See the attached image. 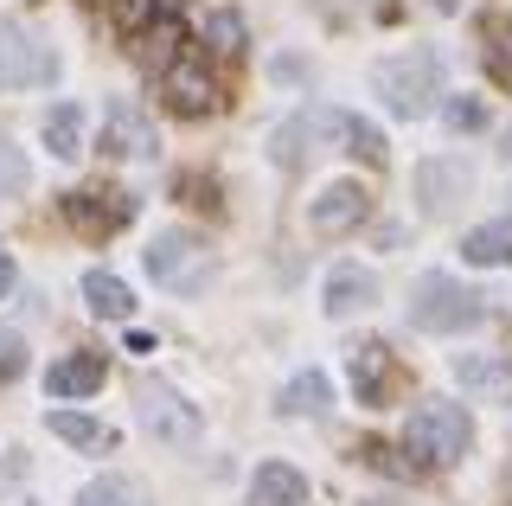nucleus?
I'll return each mask as SVG.
<instances>
[{"label": "nucleus", "mask_w": 512, "mask_h": 506, "mask_svg": "<svg viewBox=\"0 0 512 506\" xmlns=\"http://www.w3.org/2000/svg\"><path fill=\"white\" fill-rule=\"evenodd\" d=\"M250 506H308V474L288 462H263L250 474Z\"/></svg>", "instance_id": "nucleus-16"}, {"label": "nucleus", "mask_w": 512, "mask_h": 506, "mask_svg": "<svg viewBox=\"0 0 512 506\" xmlns=\"http://www.w3.org/2000/svg\"><path fill=\"white\" fill-rule=\"evenodd\" d=\"M135 410H141V430L160 436V442H192L199 436V410H192L173 385H141Z\"/></svg>", "instance_id": "nucleus-7"}, {"label": "nucleus", "mask_w": 512, "mask_h": 506, "mask_svg": "<svg viewBox=\"0 0 512 506\" xmlns=\"http://www.w3.org/2000/svg\"><path fill=\"white\" fill-rule=\"evenodd\" d=\"M45 391H52V398H90V391H103V353H64V359H52Z\"/></svg>", "instance_id": "nucleus-17"}, {"label": "nucleus", "mask_w": 512, "mask_h": 506, "mask_svg": "<svg viewBox=\"0 0 512 506\" xmlns=\"http://www.w3.org/2000/svg\"><path fill=\"white\" fill-rule=\"evenodd\" d=\"M500 154H506V161H512V129H506V135H500Z\"/></svg>", "instance_id": "nucleus-33"}, {"label": "nucleus", "mask_w": 512, "mask_h": 506, "mask_svg": "<svg viewBox=\"0 0 512 506\" xmlns=\"http://www.w3.org/2000/svg\"><path fill=\"white\" fill-rule=\"evenodd\" d=\"M487 77L493 84H512V26L506 20L487 26Z\"/></svg>", "instance_id": "nucleus-24"}, {"label": "nucleus", "mask_w": 512, "mask_h": 506, "mask_svg": "<svg viewBox=\"0 0 512 506\" xmlns=\"http://www.w3.org/2000/svg\"><path fill=\"white\" fill-rule=\"evenodd\" d=\"M333 404V385H327V372H320V366H308V372H295V378H288V385H282V417H320V410H327Z\"/></svg>", "instance_id": "nucleus-19"}, {"label": "nucleus", "mask_w": 512, "mask_h": 506, "mask_svg": "<svg viewBox=\"0 0 512 506\" xmlns=\"http://www.w3.org/2000/svg\"><path fill=\"white\" fill-rule=\"evenodd\" d=\"M84 302H90V314H103V321H128V314H135L128 282L109 276V270H90V276H84Z\"/></svg>", "instance_id": "nucleus-20"}, {"label": "nucleus", "mask_w": 512, "mask_h": 506, "mask_svg": "<svg viewBox=\"0 0 512 506\" xmlns=\"http://www.w3.org/2000/svg\"><path fill=\"white\" fill-rule=\"evenodd\" d=\"M84 506H154V500H148V487L128 481V474H103V481L84 487Z\"/></svg>", "instance_id": "nucleus-23"}, {"label": "nucleus", "mask_w": 512, "mask_h": 506, "mask_svg": "<svg viewBox=\"0 0 512 506\" xmlns=\"http://www.w3.org/2000/svg\"><path fill=\"white\" fill-rule=\"evenodd\" d=\"M346 372H352V391H359L365 410H384V404H391V346H378V340L352 346Z\"/></svg>", "instance_id": "nucleus-13"}, {"label": "nucleus", "mask_w": 512, "mask_h": 506, "mask_svg": "<svg viewBox=\"0 0 512 506\" xmlns=\"http://www.w3.org/2000/svg\"><path fill=\"white\" fill-rule=\"evenodd\" d=\"M346 154H365V161H384V135L372 129V122H359V116H352V129H346Z\"/></svg>", "instance_id": "nucleus-29"}, {"label": "nucleus", "mask_w": 512, "mask_h": 506, "mask_svg": "<svg viewBox=\"0 0 512 506\" xmlns=\"http://www.w3.org/2000/svg\"><path fill=\"white\" fill-rule=\"evenodd\" d=\"M20 366H26V359H20V346L7 340V346H0V378H20Z\"/></svg>", "instance_id": "nucleus-30"}, {"label": "nucleus", "mask_w": 512, "mask_h": 506, "mask_svg": "<svg viewBox=\"0 0 512 506\" xmlns=\"http://www.w3.org/2000/svg\"><path fill=\"white\" fill-rule=\"evenodd\" d=\"M461 257H468L474 270H500V263H512V212L493 218V225H474L468 237H461Z\"/></svg>", "instance_id": "nucleus-18"}, {"label": "nucleus", "mask_w": 512, "mask_h": 506, "mask_svg": "<svg viewBox=\"0 0 512 506\" xmlns=\"http://www.w3.org/2000/svg\"><path fill=\"white\" fill-rule=\"evenodd\" d=\"M45 148H52L58 161H77V154H84V109L77 103H58L52 116H45Z\"/></svg>", "instance_id": "nucleus-21"}, {"label": "nucleus", "mask_w": 512, "mask_h": 506, "mask_svg": "<svg viewBox=\"0 0 512 506\" xmlns=\"http://www.w3.org/2000/svg\"><path fill=\"white\" fill-rule=\"evenodd\" d=\"M487 321V295L468 289L461 276H416L410 282V327L416 334H468V327Z\"/></svg>", "instance_id": "nucleus-1"}, {"label": "nucleus", "mask_w": 512, "mask_h": 506, "mask_svg": "<svg viewBox=\"0 0 512 506\" xmlns=\"http://www.w3.org/2000/svg\"><path fill=\"white\" fill-rule=\"evenodd\" d=\"M64 218H71L77 231H90V237H109V231H122L128 218H135V199L128 193H71L64 199Z\"/></svg>", "instance_id": "nucleus-12"}, {"label": "nucleus", "mask_w": 512, "mask_h": 506, "mask_svg": "<svg viewBox=\"0 0 512 506\" xmlns=\"http://www.w3.org/2000/svg\"><path fill=\"white\" fill-rule=\"evenodd\" d=\"M506 199H512V193H506Z\"/></svg>", "instance_id": "nucleus-34"}, {"label": "nucleus", "mask_w": 512, "mask_h": 506, "mask_svg": "<svg viewBox=\"0 0 512 506\" xmlns=\"http://www.w3.org/2000/svg\"><path fill=\"white\" fill-rule=\"evenodd\" d=\"M103 148L109 154H154V122L141 116L128 97H116L103 109Z\"/></svg>", "instance_id": "nucleus-15"}, {"label": "nucleus", "mask_w": 512, "mask_h": 506, "mask_svg": "<svg viewBox=\"0 0 512 506\" xmlns=\"http://www.w3.org/2000/svg\"><path fill=\"white\" fill-rule=\"evenodd\" d=\"M160 97L180 109V116H212V109H218V84L205 77V65H192V58H173L167 77H160Z\"/></svg>", "instance_id": "nucleus-10"}, {"label": "nucleus", "mask_w": 512, "mask_h": 506, "mask_svg": "<svg viewBox=\"0 0 512 506\" xmlns=\"http://www.w3.org/2000/svg\"><path fill=\"white\" fill-rule=\"evenodd\" d=\"M346 129H352L346 109L308 103V109H295V116L269 135V161H276V167H301V161H314V154H327V148H346Z\"/></svg>", "instance_id": "nucleus-4"}, {"label": "nucleus", "mask_w": 512, "mask_h": 506, "mask_svg": "<svg viewBox=\"0 0 512 506\" xmlns=\"http://www.w3.org/2000/svg\"><path fill=\"white\" fill-rule=\"evenodd\" d=\"M154 13H160V0H109V20H116L122 33H141Z\"/></svg>", "instance_id": "nucleus-28"}, {"label": "nucleus", "mask_w": 512, "mask_h": 506, "mask_svg": "<svg viewBox=\"0 0 512 506\" xmlns=\"http://www.w3.org/2000/svg\"><path fill=\"white\" fill-rule=\"evenodd\" d=\"M13 276H20V270H13V257H7V250H0V295L13 289Z\"/></svg>", "instance_id": "nucleus-31"}, {"label": "nucleus", "mask_w": 512, "mask_h": 506, "mask_svg": "<svg viewBox=\"0 0 512 506\" xmlns=\"http://www.w3.org/2000/svg\"><path fill=\"white\" fill-rule=\"evenodd\" d=\"M58 77V52L26 20H0V90H39Z\"/></svg>", "instance_id": "nucleus-6"}, {"label": "nucleus", "mask_w": 512, "mask_h": 506, "mask_svg": "<svg viewBox=\"0 0 512 506\" xmlns=\"http://www.w3.org/2000/svg\"><path fill=\"white\" fill-rule=\"evenodd\" d=\"M205 39H212L218 58H237L244 52V20H237V13H212V20H205Z\"/></svg>", "instance_id": "nucleus-26"}, {"label": "nucleus", "mask_w": 512, "mask_h": 506, "mask_svg": "<svg viewBox=\"0 0 512 506\" xmlns=\"http://www.w3.org/2000/svg\"><path fill=\"white\" fill-rule=\"evenodd\" d=\"M442 122H448L455 135L487 129V103H480V97H448V103H442Z\"/></svg>", "instance_id": "nucleus-27"}, {"label": "nucleus", "mask_w": 512, "mask_h": 506, "mask_svg": "<svg viewBox=\"0 0 512 506\" xmlns=\"http://www.w3.org/2000/svg\"><path fill=\"white\" fill-rule=\"evenodd\" d=\"M52 436L71 442V449H109V442H116L96 417H84V410H52Z\"/></svg>", "instance_id": "nucleus-22"}, {"label": "nucleus", "mask_w": 512, "mask_h": 506, "mask_svg": "<svg viewBox=\"0 0 512 506\" xmlns=\"http://www.w3.org/2000/svg\"><path fill=\"white\" fill-rule=\"evenodd\" d=\"M455 385L480 404H512V359H493V353H461L455 359Z\"/></svg>", "instance_id": "nucleus-11"}, {"label": "nucleus", "mask_w": 512, "mask_h": 506, "mask_svg": "<svg viewBox=\"0 0 512 506\" xmlns=\"http://www.w3.org/2000/svg\"><path fill=\"white\" fill-rule=\"evenodd\" d=\"M372 90L384 103H391V116H429L442 97V58L429 52V45H416V52H397V58H378L372 65Z\"/></svg>", "instance_id": "nucleus-2"}, {"label": "nucleus", "mask_w": 512, "mask_h": 506, "mask_svg": "<svg viewBox=\"0 0 512 506\" xmlns=\"http://www.w3.org/2000/svg\"><path fill=\"white\" fill-rule=\"evenodd\" d=\"M365 212H372V193H365L359 180H340V186H327V193L308 205V231H320V237L359 231V225H365Z\"/></svg>", "instance_id": "nucleus-8"}, {"label": "nucleus", "mask_w": 512, "mask_h": 506, "mask_svg": "<svg viewBox=\"0 0 512 506\" xmlns=\"http://www.w3.org/2000/svg\"><path fill=\"white\" fill-rule=\"evenodd\" d=\"M32 186V167H26V154L13 148V141H0V199H20Z\"/></svg>", "instance_id": "nucleus-25"}, {"label": "nucleus", "mask_w": 512, "mask_h": 506, "mask_svg": "<svg viewBox=\"0 0 512 506\" xmlns=\"http://www.w3.org/2000/svg\"><path fill=\"white\" fill-rule=\"evenodd\" d=\"M320 302H327V321H346V314H365L378 302V276L359 270V263H340V270L327 276V289H320Z\"/></svg>", "instance_id": "nucleus-14"}, {"label": "nucleus", "mask_w": 512, "mask_h": 506, "mask_svg": "<svg viewBox=\"0 0 512 506\" xmlns=\"http://www.w3.org/2000/svg\"><path fill=\"white\" fill-rule=\"evenodd\" d=\"M468 193H474V173L461 161H423L416 167V199H423L429 218H448L455 205H468Z\"/></svg>", "instance_id": "nucleus-9"}, {"label": "nucleus", "mask_w": 512, "mask_h": 506, "mask_svg": "<svg viewBox=\"0 0 512 506\" xmlns=\"http://www.w3.org/2000/svg\"><path fill=\"white\" fill-rule=\"evenodd\" d=\"M468 442H474V423H468V410H461V404L429 398V404L410 410L404 449L416 455V468H455L461 455H468Z\"/></svg>", "instance_id": "nucleus-3"}, {"label": "nucleus", "mask_w": 512, "mask_h": 506, "mask_svg": "<svg viewBox=\"0 0 512 506\" xmlns=\"http://www.w3.org/2000/svg\"><path fill=\"white\" fill-rule=\"evenodd\" d=\"M429 7H436V13H455V7H461V0H429Z\"/></svg>", "instance_id": "nucleus-32"}, {"label": "nucleus", "mask_w": 512, "mask_h": 506, "mask_svg": "<svg viewBox=\"0 0 512 506\" xmlns=\"http://www.w3.org/2000/svg\"><path fill=\"white\" fill-rule=\"evenodd\" d=\"M141 257H148L154 289L199 295L205 282H212V250H205V237H192V231H154V244L141 250Z\"/></svg>", "instance_id": "nucleus-5"}]
</instances>
